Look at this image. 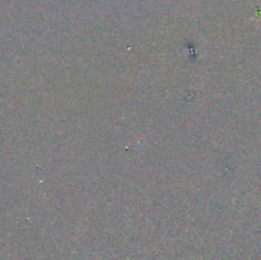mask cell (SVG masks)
Masks as SVG:
<instances>
[]
</instances>
